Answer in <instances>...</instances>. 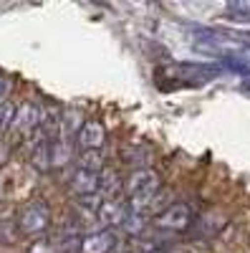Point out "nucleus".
Segmentation results:
<instances>
[{
    "instance_id": "nucleus-12",
    "label": "nucleus",
    "mask_w": 250,
    "mask_h": 253,
    "mask_svg": "<svg viewBox=\"0 0 250 253\" xmlns=\"http://www.w3.org/2000/svg\"><path fill=\"white\" fill-rule=\"evenodd\" d=\"M13 119H15V107L10 101H3L0 104V134L13 129Z\"/></svg>"
},
{
    "instance_id": "nucleus-20",
    "label": "nucleus",
    "mask_w": 250,
    "mask_h": 253,
    "mask_svg": "<svg viewBox=\"0 0 250 253\" xmlns=\"http://www.w3.org/2000/svg\"><path fill=\"white\" fill-rule=\"evenodd\" d=\"M154 253H159V251H154Z\"/></svg>"
},
{
    "instance_id": "nucleus-1",
    "label": "nucleus",
    "mask_w": 250,
    "mask_h": 253,
    "mask_svg": "<svg viewBox=\"0 0 250 253\" xmlns=\"http://www.w3.org/2000/svg\"><path fill=\"white\" fill-rule=\"evenodd\" d=\"M51 228V210L43 200H31L18 215V230L23 236H43Z\"/></svg>"
},
{
    "instance_id": "nucleus-7",
    "label": "nucleus",
    "mask_w": 250,
    "mask_h": 253,
    "mask_svg": "<svg viewBox=\"0 0 250 253\" xmlns=\"http://www.w3.org/2000/svg\"><path fill=\"white\" fill-rule=\"evenodd\" d=\"M116 243L114 230H94V233H86L78 243V253H111Z\"/></svg>"
},
{
    "instance_id": "nucleus-14",
    "label": "nucleus",
    "mask_w": 250,
    "mask_h": 253,
    "mask_svg": "<svg viewBox=\"0 0 250 253\" xmlns=\"http://www.w3.org/2000/svg\"><path fill=\"white\" fill-rule=\"evenodd\" d=\"M227 15H230L235 23H250V10L240 3H230L227 5Z\"/></svg>"
},
{
    "instance_id": "nucleus-2",
    "label": "nucleus",
    "mask_w": 250,
    "mask_h": 253,
    "mask_svg": "<svg viewBox=\"0 0 250 253\" xmlns=\"http://www.w3.org/2000/svg\"><path fill=\"white\" fill-rule=\"evenodd\" d=\"M154 225L162 230H170V233H184L192 225V210L184 203H172L154 218Z\"/></svg>"
},
{
    "instance_id": "nucleus-3",
    "label": "nucleus",
    "mask_w": 250,
    "mask_h": 253,
    "mask_svg": "<svg viewBox=\"0 0 250 253\" xmlns=\"http://www.w3.org/2000/svg\"><path fill=\"white\" fill-rule=\"evenodd\" d=\"M164 74H170L175 79H184V81H207L220 74V66L215 63H202V61H179L167 66Z\"/></svg>"
},
{
    "instance_id": "nucleus-18",
    "label": "nucleus",
    "mask_w": 250,
    "mask_h": 253,
    "mask_svg": "<svg viewBox=\"0 0 250 253\" xmlns=\"http://www.w3.org/2000/svg\"><path fill=\"white\" fill-rule=\"evenodd\" d=\"M0 198H3V187H0Z\"/></svg>"
},
{
    "instance_id": "nucleus-17",
    "label": "nucleus",
    "mask_w": 250,
    "mask_h": 253,
    "mask_svg": "<svg viewBox=\"0 0 250 253\" xmlns=\"http://www.w3.org/2000/svg\"><path fill=\"white\" fill-rule=\"evenodd\" d=\"M243 89H245V91L250 94V81H243Z\"/></svg>"
},
{
    "instance_id": "nucleus-6",
    "label": "nucleus",
    "mask_w": 250,
    "mask_h": 253,
    "mask_svg": "<svg viewBox=\"0 0 250 253\" xmlns=\"http://www.w3.org/2000/svg\"><path fill=\"white\" fill-rule=\"evenodd\" d=\"M124 215H127V205H124L119 198L104 200V203L99 205V210H96V223H99L104 230H111L114 225H116V228L121 225Z\"/></svg>"
},
{
    "instance_id": "nucleus-13",
    "label": "nucleus",
    "mask_w": 250,
    "mask_h": 253,
    "mask_svg": "<svg viewBox=\"0 0 250 253\" xmlns=\"http://www.w3.org/2000/svg\"><path fill=\"white\" fill-rule=\"evenodd\" d=\"M15 236H18V223H13L10 218H0V241L13 243Z\"/></svg>"
},
{
    "instance_id": "nucleus-11",
    "label": "nucleus",
    "mask_w": 250,
    "mask_h": 253,
    "mask_svg": "<svg viewBox=\"0 0 250 253\" xmlns=\"http://www.w3.org/2000/svg\"><path fill=\"white\" fill-rule=\"evenodd\" d=\"M78 170L101 172V170H104V155H101V152H83L81 160H78Z\"/></svg>"
},
{
    "instance_id": "nucleus-8",
    "label": "nucleus",
    "mask_w": 250,
    "mask_h": 253,
    "mask_svg": "<svg viewBox=\"0 0 250 253\" xmlns=\"http://www.w3.org/2000/svg\"><path fill=\"white\" fill-rule=\"evenodd\" d=\"M101 187V172H89V170H76L71 177V193L76 198H91L99 195Z\"/></svg>"
},
{
    "instance_id": "nucleus-5",
    "label": "nucleus",
    "mask_w": 250,
    "mask_h": 253,
    "mask_svg": "<svg viewBox=\"0 0 250 253\" xmlns=\"http://www.w3.org/2000/svg\"><path fill=\"white\" fill-rule=\"evenodd\" d=\"M40 126V107L36 101H26L20 104V107H15V119H13V129L18 134H36Z\"/></svg>"
},
{
    "instance_id": "nucleus-4",
    "label": "nucleus",
    "mask_w": 250,
    "mask_h": 253,
    "mask_svg": "<svg viewBox=\"0 0 250 253\" xmlns=\"http://www.w3.org/2000/svg\"><path fill=\"white\" fill-rule=\"evenodd\" d=\"M104 142H107V129H104L101 122L86 119L81 124V129L76 134V144L81 147L83 152H101Z\"/></svg>"
},
{
    "instance_id": "nucleus-9",
    "label": "nucleus",
    "mask_w": 250,
    "mask_h": 253,
    "mask_svg": "<svg viewBox=\"0 0 250 253\" xmlns=\"http://www.w3.org/2000/svg\"><path fill=\"white\" fill-rule=\"evenodd\" d=\"M31 165L38 172H48L53 162H51V139L46 134L36 132L33 134V144H31Z\"/></svg>"
},
{
    "instance_id": "nucleus-16",
    "label": "nucleus",
    "mask_w": 250,
    "mask_h": 253,
    "mask_svg": "<svg viewBox=\"0 0 250 253\" xmlns=\"http://www.w3.org/2000/svg\"><path fill=\"white\" fill-rule=\"evenodd\" d=\"M8 91H10V79L0 74V104H3V99L8 96Z\"/></svg>"
},
{
    "instance_id": "nucleus-10",
    "label": "nucleus",
    "mask_w": 250,
    "mask_h": 253,
    "mask_svg": "<svg viewBox=\"0 0 250 253\" xmlns=\"http://www.w3.org/2000/svg\"><path fill=\"white\" fill-rule=\"evenodd\" d=\"M127 236H142L144 233V228H147V215H142V213H137V210H129V205H127V215H124V220H121V225H119Z\"/></svg>"
},
{
    "instance_id": "nucleus-19",
    "label": "nucleus",
    "mask_w": 250,
    "mask_h": 253,
    "mask_svg": "<svg viewBox=\"0 0 250 253\" xmlns=\"http://www.w3.org/2000/svg\"><path fill=\"white\" fill-rule=\"evenodd\" d=\"M175 253H182V251H175Z\"/></svg>"
},
{
    "instance_id": "nucleus-15",
    "label": "nucleus",
    "mask_w": 250,
    "mask_h": 253,
    "mask_svg": "<svg viewBox=\"0 0 250 253\" xmlns=\"http://www.w3.org/2000/svg\"><path fill=\"white\" fill-rule=\"evenodd\" d=\"M28 253H56V248H53V243H51V241L40 238V241H33V243H31Z\"/></svg>"
}]
</instances>
